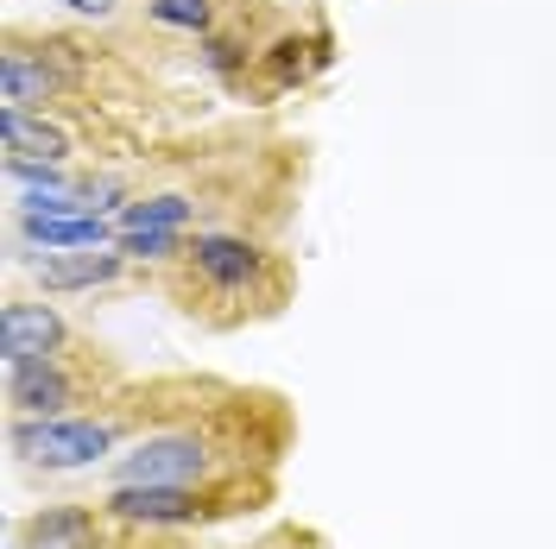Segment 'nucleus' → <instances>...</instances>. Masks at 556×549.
Segmentation results:
<instances>
[{
	"label": "nucleus",
	"mask_w": 556,
	"mask_h": 549,
	"mask_svg": "<svg viewBox=\"0 0 556 549\" xmlns=\"http://www.w3.org/2000/svg\"><path fill=\"white\" fill-rule=\"evenodd\" d=\"M184 309L197 316V304H260V309H278L285 297V266H278L273 246L247 241V234H197L184 246Z\"/></svg>",
	"instance_id": "f257e3e1"
},
{
	"label": "nucleus",
	"mask_w": 556,
	"mask_h": 549,
	"mask_svg": "<svg viewBox=\"0 0 556 549\" xmlns=\"http://www.w3.org/2000/svg\"><path fill=\"white\" fill-rule=\"evenodd\" d=\"M114 423L102 417H13V430H7V443L20 461H33V468H51V474H70V468H96L114 455Z\"/></svg>",
	"instance_id": "f03ea898"
},
{
	"label": "nucleus",
	"mask_w": 556,
	"mask_h": 549,
	"mask_svg": "<svg viewBox=\"0 0 556 549\" xmlns=\"http://www.w3.org/2000/svg\"><path fill=\"white\" fill-rule=\"evenodd\" d=\"M215 474V443L197 430H159L139 436L121 461H114V486H197Z\"/></svg>",
	"instance_id": "7ed1b4c3"
},
{
	"label": "nucleus",
	"mask_w": 556,
	"mask_h": 549,
	"mask_svg": "<svg viewBox=\"0 0 556 549\" xmlns=\"http://www.w3.org/2000/svg\"><path fill=\"white\" fill-rule=\"evenodd\" d=\"M70 354V322L51 304H13L0 309V367H26V360H58Z\"/></svg>",
	"instance_id": "20e7f679"
},
{
	"label": "nucleus",
	"mask_w": 556,
	"mask_h": 549,
	"mask_svg": "<svg viewBox=\"0 0 556 549\" xmlns=\"http://www.w3.org/2000/svg\"><path fill=\"white\" fill-rule=\"evenodd\" d=\"M70 89H76V76L70 69H58L45 51H26V38L13 33V44H7V58H0V107H45L64 102Z\"/></svg>",
	"instance_id": "39448f33"
},
{
	"label": "nucleus",
	"mask_w": 556,
	"mask_h": 549,
	"mask_svg": "<svg viewBox=\"0 0 556 549\" xmlns=\"http://www.w3.org/2000/svg\"><path fill=\"white\" fill-rule=\"evenodd\" d=\"M64 360H70V354L7 367V405H13L20 417H64L70 405L83 398V385H76V373H70Z\"/></svg>",
	"instance_id": "423d86ee"
},
{
	"label": "nucleus",
	"mask_w": 556,
	"mask_h": 549,
	"mask_svg": "<svg viewBox=\"0 0 556 549\" xmlns=\"http://www.w3.org/2000/svg\"><path fill=\"white\" fill-rule=\"evenodd\" d=\"M127 253L121 246H76V253H45L33 272L45 291H114L127 278Z\"/></svg>",
	"instance_id": "0eeeda50"
},
{
	"label": "nucleus",
	"mask_w": 556,
	"mask_h": 549,
	"mask_svg": "<svg viewBox=\"0 0 556 549\" xmlns=\"http://www.w3.org/2000/svg\"><path fill=\"white\" fill-rule=\"evenodd\" d=\"M108 518L165 531V524H197L203 499H197V486H114L108 493Z\"/></svg>",
	"instance_id": "6e6552de"
},
{
	"label": "nucleus",
	"mask_w": 556,
	"mask_h": 549,
	"mask_svg": "<svg viewBox=\"0 0 556 549\" xmlns=\"http://www.w3.org/2000/svg\"><path fill=\"white\" fill-rule=\"evenodd\" d=\"M336 58V38L329 26H311V33H278L266 51H260V76H266V89H304L316 69Z\"/></svg>",
	"instance_id": "1a4fd4ad"
},
{
	"label": "nucleus",
	"mask_w": 556,
	"mask_h": 549,
	"mask_svg": "<svg viewBox=\"0 0 556 549\" xmlns=\"http://www.w3.org/2000/svg\"><path fill=\"white\" fill-rule=\"evenodd\" d=\"M13 241L45 246V253L114 246L121 241V221H114V215H13Z\"/></svg>",
	"instance_id": "9d476101"
},
{
	"label": "nucleus",
	"mask_w": 556,
	"mask_h": 549,
	"mask_svg": "<svg viewBox=\"0 0 556 549\" xmlns=\"http://www.w3.org/2000/svg\"><path fill=\"white\" fill-rule=\"evenodd\" d=\"M0 139L7 158H33V165H70V133L58 120H45L38 107H0Z\"/></svg>",
	"instance_id": "9b49d317"
},
{
	"label": "nucleus",
	"mask_w": 556,
	"mask_h": 549,
	"mask_svg": "<svg viewBox=\"0 0 556 549\" xmlns=\"http://www.w3.org/2000/svg\"><path fill=\"white\" fill-rule=\"evenodd\" d=\"M114 221H121V228H190V221H197V196H184V190H152V196H134Z\"/></svg>",
	"instance_id": "f8f14e48"
},
{
	"label": "nucleus",
	"mask_w": 556,
	"mask_h": 549,
	"mask_svg": "<svg viewBox=\"0 0 556 549\" xmlns=\"http://www.w3.org/2000/svg\"><path fill=\"white\" fill-rule=\"evenodd\" d=\"M197 58H203V69L215 82H241L247 64H260V51H253L241 33H203L197 38Z\"/></svg>",
	"instance_id": "ddd939ff"
},
{
	"label": "nucleus",
	"mask_w": 556,
	"mask_h": 549,
	"mask_svg": "<svg viewBox=\"0 0 556 549\" xmlns=\"http://www.w3.org/2000/svg\"><path fill=\"white\" fill-rule=\"evenodd\" d=\"M121 253L134 259V266H177L184 259V228H121Z\"/></svg>",
	"instance_id": "4468645a"
},
{
	"label": "nucleus",
	"mask_w": 556,
	"mask_h": 549,
	"mask_svg": "<svg viewBox=\"0 0 556 549\" xmlns=\"http://www.w3.org/2000/svg\"><path fill=\"white\" fill-rule=\"evenodd\" d=\"M146 20L203 38V33H215V0H146Z\"/></svg>",
	"instance_id": "2eb2a0df"
},
{
	"label": "nucleus",
	"mask_w": 556,
	"mask_h": 549,
	"mask_svg": "<svg viewBox=\"0 0 556 549\" xmlns=\"http://www.w3.org/2000/svg\"><path fill=\"white\" fill-rule=\"evenodd\" d=\"M70 13H83V20H114L121 13V0H64Z\"/></svg>",
	"instance_id": "dca6fc26"
}]
</instances>
